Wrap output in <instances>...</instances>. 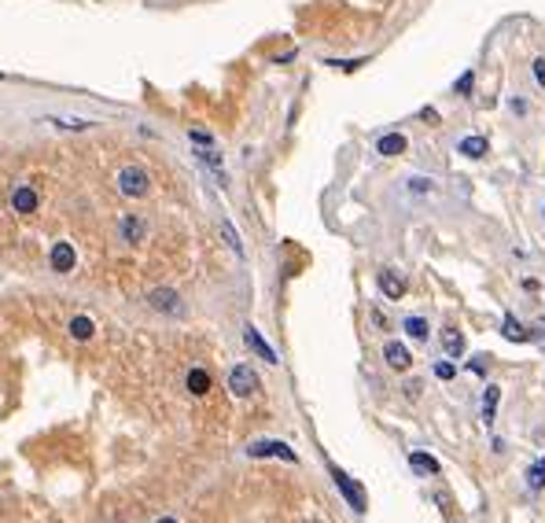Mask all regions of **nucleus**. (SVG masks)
Segmentation results:
<instances>
[{
    "instance_id": "19",
    "label": "nucleus",
    "mask_w": 545,
    "mask_h": 523,
    "mask_svg": "<svg viewBox=\"0 0 545 523\" xmlns=\"http://www.w3.org/2000/svg\"><path fill=\"white\" fill-rule=\"evenodd\" d=\"M247 343H251L254 350H258V354H262L265 361H269V365H273V361H276V354H273V347L265 343V339H262L258 332H254V328H247Z\"/></svg>"
},
{
    "instance_id": "12",
    "label": "nucleus",
    "mask_w": 545,
    "mask_h": 523,
    "mask_svg": "<svg viewBox=\"0 0 545 523\" xmlns=\"http://www.w3.org/2000/svg\"><path fill=\"white\" fill-rule=\"evenodd\" d=\"M185 387H188V394L203 398V394L210 391V372H207V369H192V372H188V380H185Z\"/></svg>"
},
{
    "instance_id": "28",
    "label": "nucleus",
    "mask_w": 545,
    "mask_h": 523,
    "mask_svg": "<svg viewBox=\"0 0 545 523\" xmlns=\"http://www.w3.org/2000/svg\"><path fill=\"white\" fill-rule=\"evenodd\" d=\"M453 372L457 369L450 365V361H439V365H435V376H439V380H453Z\"/></svg>"
},
{
    "instance_id": "31",
    "label": "nucleus",
    "mask_w": 545,
    "mask_h": 523,
    "mask_svg": "<svg viewBox=\"0 0 545 523\" xmlns=\"http://www.w3.org/2000/svg\"><path fill=\"white\" fill-rule=\"evenodd\" d=\"M534 328H538V336H545V321H534Z\"/></svg>"
},
{
    "instance_id": "27",
    "label": "nucleus",
    "mask_w": 545,
    "mask_h": 523,
    "mask_svg": "<svg viewBox=\"0 0 545 523\" xmlns=\"http://www.w3.org/2000/svg\"><path fill=\"white\" fill-rule=\"evenodd\" d=\"M483 358H486V354H475L472 361H468V369H472L475 376H486V361H483Z\"/></svg>"
},
{
    "instance_id": "11",
    "label": "nucleus",
    "mask_w": 545,
    "mask_h": 523,
    "mask_svg": "<svg viewBox=\"0 0 545 523\" xmlns=\"http://www.w3.org/2000/svg\"><path fill=\"white\" fill-rule=\"evenodd\" d=\"M405 147H409V141H405L402 133H387V136H380V141H376V152L387 155V158H391V155H402Z\"/></svg>"
},
{
    "instance_id": "14",
    "label": "nucleus",
    "mask_w": 545,
    "mask_h": 523,
    "mask_svg": "<svg viewBox=\"0 0 545 523\" xmlns=\"http://www.w3.org/2000/svg\"><path fill=\"white\" fill-rule=\"evenodd\" d=\"M442 350H446V358H461L464 354V336L457 332V328H446L442 332Z\"/></svg>"
},
{
    "instance_id": "8",
    "label": "nucleus",
    "mask_w": 545,
    "mask_h": 523,
    "mask_svg": "<svg viewBox=\"0 0 545 523\" xmlns=\"http://www.w3.org/2000/svg\"><path fill=\"white\" fill-rule=\"evenodd\" d=\"M48 262H52V269H56V273H70L74 269V247H70L67 240H59L56 247H52Z\"/></svg>"
},
{
    "instance_id": "10",
    "label": "nucleus",
    "mask_w": 545,
    "mask_h": 523,
    "mask_svg": "<svg viewBox=\"0 0 545 523\" xmlns=\"http://www.w3.org/2000/svg\"><path fill=\"white\" fill-rule=\"evenodd\" d=\"M380 291L387 295V298H402V295H405V280H402L394 269H383V273H380Z\"/></svg>"
},
{
    "instance_id": "7",
    "label": "nucleus",
    "mask_w": 545,
    "mask_h": 523,
    "mask_svg": "<svg viewBox=\"0 0 545 523\" xmlns=\"http://www.w3.org/2000/svg\"><path fill=\"white\" fill-rule=\"evenodd\" d=\"M12 207H15V214L30 218V214L37 210V192L30 188V185H19V188L12 192Z\"/></svg>"
},
{
    "instance_id": "2",
    "label": "nucleus",
    "mask_w": 545,
    "mask_h": 523,
    "mask_svg": "<svg viewBox=\"0 0 545 523\" xmlns=\"http://www.w3.org/2000/svg\"><path fill=\"white\" fill-rule=\"evenodd\" d=\"M247 453L251 457H280V461H287V464H298V453L287 442H280V439H258V442L247 446Z\"/></svg>"
},
{
    "instance_id": "24",
    "label": "nucleus",
    "mask_w": 545,
    "mask_h": 523,
    "mask_svg": "<svg viewBox=\"0 0 545 523\" xmlns=\"http://www.w3.org/2000/svg\"><path fill=\"white\" fill-rule=\"evenodd\" d=\"M188 136H192V144H196V147H214V136L207 130H192Z\"/></svg>"
},
{
    "instance_id": "21",
    "label": "nucleus",
    "mask_w": 545,
    "mask_h": 523,
    "mask_svg": "<svg viewBox=\"0 0 545 523\" xmlns=\"http://www.w3.org/2000/svg\"><path fill=\"white\" fill-rule=\"evenodd\" d=\"M527 486H531V490H542V486H545V457L531 464V472H527Z\"/></svg>"
},
{
    "instance_id": "13",
    "label": "nucleus",
    "mask_w": 545,
    "mask_h": 523,
    "mask_svg": "<svg viewBox=\"0 0 545 523\" xmlns=\"http://www.w3.org/2000/svg\"><path fill=\"white\" fill-rule=\"evenodd\" d=\"M501 336L512 339V343H527V339H531V328H523V325L516 321V317L508 314V317H505V325H501Z\"/></svg>"
},
{
    "instance_id": "32",
    "label": "nucleus",
    "mask_w": 545,
    "mask_h": 523,
    "mask_svg": "<svg viewBox=\"0 0 545 523\" xmlns=\"http://www.w3.org/2000/svg\"><path fill=\"white\" fill-rule=\"evenodd\" d=\"M158 523H177V520H169V516H163V520H158Z\"/></svg>"
},
{
    "instance_id": "23",
    "label": "nucleus",
    "mask_w": 545,
    "mask_h": 523,
    "mask_svg": "<svg viewBox=\"0 0 545 523\" xmlns=\"http://www.w3.org/2000/svg\"><path fill=\"white\" fill-rule=\"evenodd\" d=\"M221 232H225V240H229V247L236 251V254H243V243H240V236H236V229L229 225V221H221Z\"/></svg>"
},
{
    "instance_id": "20",
    "label": "nucleus",
    "mask_w": 545,
    "mask_h": 523,
    "mask_svg": "<svg viewBox=\"0 0 545 523\" xmlns=\"http://www.w3.org/2000/svg\"><path fill=\"white\" fill-rule=\"evenodd\" d=\"M402 328H405V332H409L413 339H420V343L427 339V321H424V317H405Z\"/></svg>"
},
{
    "instance_id": "22",
    "label": "nucleus",
    "mask_w": 545,
    "mask_h": 523,
    "mask_svg": "<svg viewBox=\"0 0 545 523\" xmlns=\"http://www.w3.org/2000/svg\"><path fill=\"white\" fill-rule=\"evenodd\" d=\"M56 130H70V133H85L89 130V122H81V119H48Z\"/></svg>"
},
{
    "instance_id": "1",
    "label": "nucleus",
    "mask_w": 545,
    "mask_h": 523,
    "mask_svg": "<svg viewBox=\"0 0 545 523\" xmlns=\"http://www.w3.org/2000/svg\"><path fill=\"white\" fill-rule=\"evenodd\" d=\"M119 192L130 199H144L152 192V177H147L144 166H122L119 170Z\"/></svg>"
},
{
    "instance_id": "25",
    "label": "nucleus",
    "mask_w": 545,
    "mask_h": 523,
    "mask_svg": "<svg viewBox=\"0 0 545 523\" xmlns=\"http://www.w3.org/2000/svg\"><path fill=\"white\" fill-rule=\"evenodd\" d=\"M472 85H475V74H472V70H464L461 78H457V92L468 96V92H472Z\"/></svg>"
},
{
    "instance_id": "5",
    "label": "nucleus",
    "mask_w": 545,
    "mask_h": 523,
    "mask_svg": "<svg viewBox=\"0 0 545 523\" xmlns=\"http://www.w3.org/2000/svg\"><path fill=\"white\" fill-rule=\"evenodd\" d=\"M119 236L130 243V247H136V243L147 240V221L136 218V214H122L119 218Z\"/></svg>"
},
{
    "instance_id": "29",
    "label": "nucleus",
    "mask_w": 545,
    "mask_h": 523,
    "mask_svg": "<svg viewBox=\"0 0 545 523\" xmlns=\"http://www.w3.org/2000/svg\"><path fill=\"white\" fill-rule=\"evenodd\" d=\"M409 188L413 192H431V181L427 177H409Z\"/></svg>"
},
{
    "instance_id": "30",
    "label": "nucleus",
    "mask_w": 545,
    "mask_h": 523,
    "mask_svg": "<svg viewBox=\"0 0 545 523\" xmlns=\"http://www.w3.org/2000/svg\"><path fill=\"white\" fill-rule=\"evenodd\" d=\"M420 387H424L420 380H409V383H405V394H409V398H416V394H420Z\"/></svg>"
},
{
    "instance_id": "4",
    "label": "nucleus",
    "mask_w": 545,
    "mask_h": 523,
    "mask_svg": "<svg viewBox=\"0 0 545 523\" xmlns=\"http://www.w3.org/2000/svg\"><path fill=\"white\" fill-rule=\"evenodd\" d=\"M332 479H336V486L343 490V498L350 501V509H354V512H365V509H369L365 490H361V486L354 483V479H350V475L343 472V468H332Z\"/></svg>"
},
{
    "instance_id": "16",
    "label": "nucleus",
    "mask_w": 545,
    "mask_h": 523,
    "mask_svg": "<svg viewBox=\"0 0 545 523\" xmlns=\"http://www.w3.org/2000/svg\"><path fill=\"white\" fill-rule=\"evenodd\" d=\"M457 152L468 155V158H483L486 155V136H464V141L457 144Z\"/></svg>"
},
{
    "instance_id": "17",
    "label": "nucleus",
    "mask_w": 545,
    "mask_h": 523,
    "mask_svg": "<svg viewBox=\"0 0 545 523\" xmlns=\"http://www.w3.org/2000/svg\"><path fill=\"white\" fill-rule=\"evenodd\" d=\"M497 402H501V387H494V383H490L486 394H483V420H486V424H494V416H497Z\"/></svg>"
},
{
    "instance_id": "18",
    "label": "nucleus",
    "mask_w": 545,
    "mask_h": 523,
    "mask_svg": "<svg viewBox=\"0 0 545 523\" xmlns=\"http://www.w3.org/2000/svg\"><path fill=\"white\" fill-rule=\"evenodd\" d=\"M70 336H74V339H92V336H96L92 317H74V321H70Z\"/></svg>"
},
{
    "instance_id": "15",
    "label": "nucleus",
    "mask_w": 545,
    "mask_h": 523,
    "mask_svg": "<svg viewBox=\"0 0 545 523\" xmlns=\"http://www.w3.org/2000/svg\"><path fill=\"white\" fill-rule=\"evenodd\" d=\"M409 464H413V472H420V475H439V461L435 457H427V453H409Z\"/></svg>"
},
{
    "instance_id": "9",
    "label": "nucleus",
    "mask_w": 545,
    "mask_h": 523,
    "mask_svg": "<svg viewBox=\"0 0 545 523\" xmlns=\"http://www.w3.org/2000/svg\"><path fill=\"white\" fill-rule=\"evenodd\" d=\"M383 358H387V365L398 369V372H405V369L413 365V354H409L402 343H387V347H383Z\"/></svg>"
},
{
    "instance_id": "6",
    "label": "nucleus",
    "mask_w": 545,
    "mask_h": 523,
    "mask_svg": "<svg viewBox=\"0 0 545 523\" xmlns=\"http://www.w3.org/2000/svg\"><path fill=\"white\" fill-rule=\"evenodd\" d=\"M147 306L158 309V314H177L181 295L174 291V287H155V291H147Z\"/></svg>"
},
{
    "instance_id": "26",
    "label": "nucleus",
    "mask_w": 545,
    "mask_h": 523,
    "mask_svg": "<svg viewBox=\"0 0 545 523\" xmlns=\"http://www.w3.org/2000/svg\"><path fill=\"white\" fill-rule=\"evenodd\" d=\"M531 70H534V81H538L542 89H545V56L534 59V63H531Z\"/></svg>"
},
{
    "instance_id": "3",
    "label": "nucleus",
    "mask_w": 545,
    "mask_h": 523,
    "mask_svg": "<svg viewBox=\"0 0 545 523\" xmlns=\"http://www.w3.org/2000/svg\"><path fill=\"white\" fill-rule=\"evenodd\" d=\"M229 391L236 394V398H247V394L258 391V372H254L251 365H236L229 372Z\"/></svg>"
}]
</instances>
